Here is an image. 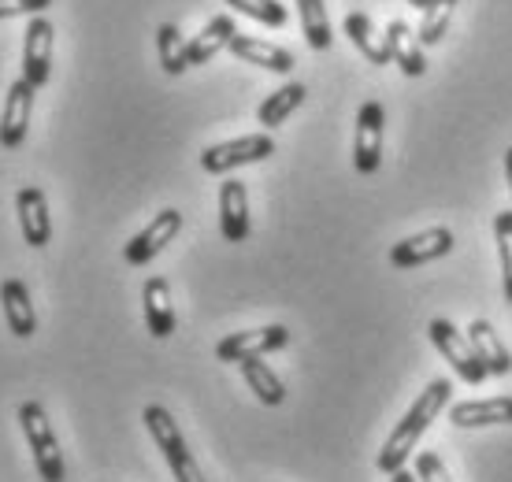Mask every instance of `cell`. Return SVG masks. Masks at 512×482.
I'll return each mask as SVG.
<instances>
[{
    "label": "cell",
    "instance_id": "ac0fdd59",
    "mask_svg": "<svg viewBox=\"0 0 512 482\" xmlns=\"http://www.w3.org/2000/svg\"><path fill=\"white\" fill-rule=\"evenodd\" d=\"M231 52L242 60V64H256L264 71H275V75H290L294 71V56L271 41H256L249 34H234L231 38Z\"/></svg>",
    "mask_w": 512,
    "mask_h": 482
},
{
    "label": "cell",
    "instance_id": "8992f818",
    "mask_svg": "<svg viewBox=\"0 0 512 482\" xmlns=\"http://www.w3.org/2000/svg\"><path fill=\"white\" fill-rule=\"evenodd\" d=\"M286 345H290V330L282 327V323H271V327H260V330H238V334H227L216 345V360H223V364H242L249 356L275 353V349H286Z\"/></svg>",
    "mask_w": 512,
    "mask_h": 482
},
{
    "label": "cell",
    "instance_id": "9c48e42d",
    "mask_svg": "<svg viewBox=\"0 0 512 482\" xmlns=\"http://www.w3.org/2000/svg\"><path fill=\"white\" fill-rule=\"evenodd\" d=\"M34 93H38V86H30L23 75L8 86L4 112H0V145H4V149H19L26 141L30 112H34Z\"/></svg>",
    "mask_w": 512,
    "mask_h": 482
},
{
    "label": "cell",
    "instance_id": "44dd1931",
    "mask_svg": "<svg viewBox=\"0 0 512 482\" xmlns=\"http://www.w3.org/2000/svg\"><path fill=\"white\" fill-rule=\"evenodd\" d=\"M305 97H308V89L301 86V82H286L282 89H275L268 101L256 108V123L264 130H275V127H282L290 115L305 104Z\"/></svg>",
    "mask_w": 512,
    "mask_h": 482
},
{
    "label": "cell",
    "instance_id": "7402d4cb",
    "mask_svg": "<svg viewBox=\"0 0 512 482\" xmlns=\"http://www.w3.org/2000/svg\"><path fill=\"white\" fill-rule=\"evenodd\" d=\"M346 34H349V41L360 49V56L368 60V64H375V67H386L390 64V49H386V38H379L375 34V26H372V19L364 12H349L346 15Z\"/></svg>",
    "mask_w": 512,
    "mask_h": 482
},
{
    "label": "cell",
    "instance_id": "6da1fadb",
    "mask_svg": "<svg viewBox=\"0 0 512 482\" xmlns=\"http://www.w3.org/2000/svg\"><path fill=\"white\" fill-rule=\"evenodd\" d=\"M449 379H435L427 390H420V397H416V405L405 412V419L397 423L394 431H390V438L383 442V449H379V471H386V475H394L397 468H405V460L412 457V449H416V442H420V434L431 427V419L442 416V408H449Z\"/></svg>",
    "mask_w": 512,
    "mask_h": 482
},
{
    "label": "cell",
    "instance_id": "603a6c76",
    "mask_svg": "<svg viewBox=\"0 0 512 482\" xmlns=\"http://www.w3.org/2000/svg\"><path fill=\"white\" fill-rule=\"evenodd\" d=\"M238 368H242V379L249 382V390H253L264 405L275 408V405L286 401V386H282V379L268 368V364H264V360H260V356H249V360H242Z\"/></svg>",
    "mask_w": 512,
    "mask_h": 482
},
{
    "label": "cell",
    "instance_id": "d6a6232c",
    "mask_svg": "<svg viewBox=\"0 0 512 482\" xmlns=\"http://www.w3.org/2000/svg\"><path fill=\"white\" fill-rule=\"evenodd\" d=\"M409 4H412V8H420V12H423V8L431 4V0H409Z\"/></svg>",
    "mask_w": 512,
    "mask_h": 482
},
{
    "label": "cell",
    "instance_id": "83f0119b",
    "mask_svg": "<svg viewBox=\"0 0 512 482\" xmlns=\"http://www.w3.org/2000/svg\"><path fill=\"white\" fill-rule=\"evenodd\" d=\"M227 4H231L234 12L249 15V19L264 26H286V19H290L286 4H279V0H227Z\"/></svg>",
    "mask_w": 512,
    "mask_h": 482
},
{
    "label": "cell",
    "instance_id": "e0dca14e",
    "mask_svg": "<svg viewBox=\"0 0 512 482\" xmlns=\"http://www.w3.org/2000/svg\"><path fill=\"white\" fill-rule=\"evenodd\" d=\"M386 49H390V60H394L401 71L409 78H420L423 71H427V60H423V45H420V34L412 30L409 23H401V19H394V23L386 26Z\"/></svg>",
    "mask_w": 512,
    "mask_h": 482
},
{
    "label": "cell",
    "instance_id": "30bf717a",
    "mask_svg": "<svg viewBox=\"0 0 512 482\" xmlns=\"http://www.w3.org/2000/svg\"><path fill=\"white\" fill-rule=\"evenodd\" d=\"M52 23L45 15H34L23 34V78L30 86H45L52 75Z\"/></svg>",
    "mask_w": 512,
    "mask_h": 482
},
{
    "label": "cell",
    "instance_id": "2e32d148",
    "mask_svg": "<svg viewBox=\"0 0 512 482\" xmlns=\"http://www.w3.org/2000/svg\"><path fill=\"white\" fill-rule=\"evenodd\" d=\"M141 305H145V327L153 338H171L175 334V301H171V286L167 279H149L141 290Z\"/></svg>",
    "mask_w": 512,
    "mask_h": 482
},
{
    "label": "cell",
    "instance_id": "ba28073f",
    "mask_svg": "<svg viewBox=\"0 0 512 482\" xmlns=\"http://www.w3.org/2000/svg\"><path fill=\"white\" fill-rule=\"evenodd\" d=\"M182 230V212L179 208H164V212H156L153 223L145 230H138L134 238L127 241V249H123V260L130 267H145L153 256H160L167 249V241H175V234Z\"/></svg>",
    "mask_w": 512,
    "mask_h": 482
},
{
    "label": "cell",
    "instance_id": "3957f363",
    "mask_svg": "<svg viewBox=\"0 0 512 482\" xmlns=\"http://www.w3.org/2000/svg\"><path fill=\"white\" fill-rule=\"evenodd\" d=\"M19 427L26 434V445L34 453V468L45 482H64V453H60V442H56V431L49 423V412L38 405V401H23L19 405Z\"/></svg>",
    "mask_w": 512,
    "mask_h": 482
},
{
    "label": "cell",
    "instance_id": "4dcf8cb0",
    "mask_svg": "<svg viewBox=\"0 0 512 482\" xmlns=\"http://www.w3.org/2000/svg\"><path fill=\"white\" fill-rule=\"evenodd\" d=\"M390 482H420L416 479V475H412V471H405V468H397L394 475H390Z\"/></svg>",
    "mask_w": 512,
    "mask_h": 482
},
{
    "label": "cell",
    "instance_id": "cb8c5ba5",
    "mask_svg": "<svg viewBox=\"0 0 512 482\" xmlns=\"http://www.w3.org/2000/svg\"><path fill=\"white\" fill-rule=\"evenodd\" d=\"M297 12H301V34L316 52L331 49V19H327V8L323 0H297Z\"/></svg>",
    "mask_w": 512,
    "mask_h": 482
},
{
    "label": "cell",
    "instance_id": "d4e9b609",
    "mask_svg": "<svg viewBox=\"0 0 512 482\" xmlns=\"http://www.w3.org/2000/svg\"><path fill=\"white\" fill-rule=\"evenodd\" d=\"M186 45L190 41H182L179 26L175 23H164L156 30V52H160V67H164L167 75H182L186 71Z\"/></svg>",
    "mask_w": 512,
    "mask_h": 482
},
{
    "label": "cell",
    "instance_id": "9a60e30c",
    "mask_svg": "<svg viewBox=\"0 0 512 482\" xmlns=\"http://www.w3.org/2000/svg\"><path fill=\"white\" fill-rule=\"evenodd\" d=\"M449 423L472 431V427H498L512 423V397H487V401H461L449 408Z\"/></svg>",
    "mask_w": 512,
    "mask_h": 482
},
{
    "label": "cell",
    "instance_id": "f546056e",
    "mask_svg": "<svg viewBox=\"0 0 512 482\" xmlns=\"http://www.w3.org/2000/svg\"><path fill=\"white\" fill-rule=\"evenodd\" d=\"M52 0H0V19H15V15H45Z\"/></svg>",
    "mask_w": 512,
    "mask_h": 482
},
{
    "label": "cell",
    "instance_id": "4316f807",
    "mask_svg": "<svg viewBox=\"0 0 512 482\" xmlns=\"http://www.w3.org/2000/svg\"><path fill=\"white\" fill-rule=\"evenodd\" d=\"M494 241H498L501 256V290H505V301L512 305V212H498V219H494Z\"/></svg>",
    "mask_w": 512,
    "mask_h": 482
},
{
    "label": "cell",
    "instance_id": "484cf974",
    "mask_svg": "<svg viewBox=\"0 0 512 482\" xmlns=\"http://www.w3.org/2000/svg\"><path fill=\"white\" fill-rule=\"evenodd\" d=\"M453 8H457V0H431V4L423 8L420 45H438V41L446 38L449 19H453Z\"/></svg>",
    "mask_w": 512,
    "mask_h": 482
},
{
    "label": "cell",
    "instance_id": "ffe728a7",
    "mask_svg": "<svg viewBox=\"0 0 512 482\" xmlns=\"http://www.w3.org/2000/svg\"><path fill=\"white\" fill-rule=\"evenodd\" d=\"M238 34V26H234L231 15H216L212 23L197 34V38L186 45V64L197 67V64H208L212 56H219L223 49H231V38Z\"/></svg>",
    "mask_w": 512,
    "mask_h": 482
},
{
    "label": "cell",
    "instance_id": "7a4b0ae2",
    "mask_svg": "<svg viewBox=\"0 0 512 482\" xmlns=\"http://www.w3.org/2000/svg\"><path fill=\"white\" fill-rule=\"evenodd\" d=\"M141 419H145V431L153 434L156 449L164 453L167 468H171L175 482H208L205 471H201V464L193 460L186 438H182L179 423L171 419V412H167L164 405H149L145 412H141Z\"/></svg>",
    "mask_w": 512,
    "mask_h": 482
},
{
    "label": "cell",
    "instance_id": "1f68e13d",
    "mask_svg": "<svg viewBox=\"0 0 512 482\" xmlns=\"http://www.w3.org/2000/svg\"><path fill=\"white\" fill-rule=\"evenodd\" d=\"M505 178H509V190H512V149L505 153Z\"/></svg>",
    "mask_w": 512,
    "mask_h": 482
},
{
    "label": "cell",
    "instance_id": "5bb4252c",
    "mask_svg": "<svg viewBox=\"0 0 512 482\" xmlns=\"http://www.w3.org/2000/svg\"><path fill=\"white\" fill-rule=\"evenodd\" d=\"M0 308H4V323L15 338H34L38 316H34V301L23 279H4L0 282Z\"/></svg>",
    "mask_w": 512,
    "mask_h": 482
},
{
    "label": "cell",
    "instance_id": "7c38bea8",
    "mask_svg": "<svg viewBox=\"0 0 512 482\" xmlns=\"http://www.w3.org/2000/svg\"><path fill=\"white\" fill-rule=\"evenodd\" d=\"M15 212H19V230H23L26 245L45 249L52 241V219H49V201L38 186H23L15 193Z\"/></svg>",
    "mask_w": 512,
    "mask_h": 482
},
{
    "label": "cell",
    "instance_id": "52a82bcc",
    "mask_svg": "<svg viewBox=\"0 0 512 482\" xmlns=\"http://www.w3.org/2000/svg\"><path fill=\"white\" fill-rule=\"evenodd\" d=\"M383 104L368 101L357 112V138H353V167L360 175H375L383 164Z\"/></svg>",
    "mask_w": 512,
    "mask_h": 482
},
{
    "label": "cell",
    "instance_id": "8fae6325",
    "mask_svg": "<svg viewBox=\"0 0 512 482\" xmlns=\"http://www.w3.org/2000/svg\"><path fill=\"white\" fill-rule=\"evenodd\" d=\"M446 253H453V230L431 227V230L412 234V238H405V241H397L394 249H390V264L420 267V264H431V260H442Z\"/></svg>",
    "mask_w": 512,
    "mask_h": 482
},
{
    "label": "cell",
    "instance_id": "d6986e66",
    "mask_svg": "<svg viewBox=\"0 0 512 482\" xmlns=\"http://www.w3.org/2000/svg\"><path fill=\"white\" fill-rule=\"evenodd\" d=\"M468 342H472L479 364L487 368V375H509L512 371V356L505 349V342L498 338V330L490 327L487 319H475L468 327Z\"/></svg>",
    "mask_w": 512,
    "mask_h": 482
},
{
    "label": "cell",
    "instance_id": "5b68a950",
    "mask_svg": "<svg viewBox=\"0 0 512 482\" xmlns=\"http://www.w3.org/2000/svg\"><path fill=\"white\" fill-rule=\"evenodd\" d=\"M427 334H431L435 349L446 356L449 364H453V371H457V375H461L468 386H479V382L487 379V368L479 364V356H475L472 342H468V338H464L461 330L453 327L449 319H431Z\"/></svg>",
    "mask_w": 512,
    "mask_h": 482
},
{
    "label": "cell",
    "instance_id": "4fadbf2b",
    "mask_svg": "<svg viewBox=\"0 0 512 482\" xmlns=\"http://www.w3.org/2000/svg\"><path fill=\"white\" fill-rule=\"evenodd\" d=\"M219 230L227 241L249 238V193L238 178H227L219 186Z\"/></svg>",
    "mask_w": 512,
    "mask_h": 482
},
{
    "label": "cell",
    "instance_id": "277c9868",
    "mask_svg": "<svg viewBox=\"0 0 512 482\" xmlns=\"http://www.w3.org/2000/svg\"><path fill=\"white\" fill-rule=\"evenodd\" d=\"M271 153H275L271 134H245V138L223 141V145H208L205 153H201V167H205L208 175H227L234 167L260 164Z\"/></svg>",
    "mask_w": 512,
    "mask_h": 482
},
{
    "label": "cell",
    "instance_id": "f1b7e54d",
    "mask_svg": "<svg viewBox=\"0 0 512 482\" xmlns=\"http://www.w3.org/2000/svg\"><path fill=\"white\" fill-rule=\"evenodd\" d=\"M416 479L420 482H453L449 479L446 464L438 460V453H420V457H416Z\"/></svg>",
    "mask_w": 512,
    "mask_h": 482
}]
</instances>
